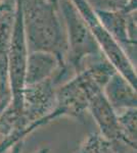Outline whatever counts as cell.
<instances>
[{"label":"cell","mask_w":137,"mask_h":153,"mask_svg":"<svg viewBox=\"0 0 137 153\" xmlns=\"http://www.w3.org/2000/svg\"><path fill=\"white\" fill-rule=\"evenodd\" d=\"M103 94L117 112L137 107L136 88L117 71L106 83Z\"/></svg>","instance_id":"8"},{"label":"cell","mask_w":137,"mask_h":153,"mask_svg":"<svg viewBox=\"0 0 137 153\" xmlns=\"http://www.w3.org/2000/svg\"><path fill=\"white\" fill-rule=\"evenodd\" d=\"M136 3L131 0L120 11L94 10L99 22L125 51L132 62L136 61Z\"/></svg>","instance_id":"5"},{"label":"cell","mask_w":137,"mask_h":153,"mask_svg":"<svg viewBox=\"0 0 137 153\" xmlns=\"http://www.w3.org/2000/svg\"><path fill=\"white\" fill-rule=\"evenodd\" d=\"M77 7L86 24L88 25L92 35L98 44L100 51L104 58L113 65L117 73L131 84L133 87H137V76L134 63L130 60L125 51L117 43L111 34L106 30L103 24L99 22L95 11L87 0H71Z\"/></svg>","instance_id":"4"},{"label":"cell","mask_w":137,"mask_h":153,"mask_svg":"<svg viewBox=\"0 0 137 153\" xmlns=\"http://www.w3.org/2000/svg\"><path fill=\"white\" fill-rule=\"evenodd\" d=\"M48 1L52 2V3H58V0H48Z\"/></svg>","instance_id":"15"},{"label":"cell","mask_w":137,"mask_h":153,"mask_svg":"<svg viewBox=\"0 0 137 153\" xmlns=\"http://www.w3.org/2000/svg\"><path fill=\"white\" fill-rule=\"evenodd\" d=\"M94 10L120 11L129 5L131 0H87Z\"/></svg>","instance_id":"12"},{"label":"cell","mask_w":137,"mask_h":153,"mask_svg":"<svg viewBox=\"0 0 137 153\" xmlns=\"http://www.w3.org/2000/svg\"><path fill=\"white\" fill-rule=\"evenodd\" d=\"M1 139H2V138H1V137H0V140H1Z\"/></svg>","instance_id":"17"},{"label":"cell","mask_w":137,"mask_h":153,"mask_svg":"<svg viewBox=\"0 0 137 153\" xmlns=\"http://www.w3.org/2000/svg\"><path fill=\"white\" fill-rule=\"evenodd\" d=\"M10 100L8 81L0 75V113L6 107Z\"/></svg>","instance_id":"13"},{"label":"cell","mask_w":137,"mask_h":153,"mask_svg":"<svg viewBox=\"0 0 137 153\" xmlns=\"http://www.w3.org/2000/svg\"><path fill=\"white\" fill-rule=\"evenodd\" d=\"M21 149H22V143H19V144L16 145V146L12 148V153H21ZM35 153H49V149L43 148V149L39 150V151H37Z\"/></svg>","instance_id":"14"},{"label":"cell","mask_w":137,"mask_h":153,"mask_svg":"<svg viewBox=\"0 0 137 153\" xmlns=\"http://www.w3.org/2000/svg\"><path fill=\"white\" fill-rule=\"evenodd\" d=\"M2 1H4V0H0V2H2Z\"/></svg>","instance_id":"16"},{"label":"cell","mask_w":137,"mask_h":153,"mask_svg":"<svg viewBox=\"0 0 137 153\" xmlns=\"http://www.w3.org/2000/svg\"><path fill=\"white\" fill-rule=\"evenodd\" d=\"M74 153H118V151L99 133H91L80 143Z\"/></svg>","instance_id":"11"},{"label":"cell","mask_w":137,"mask_h":153,"mask_svg":"<svg viewBox=\"0 0 137 153\" xmlns=\"http://www.w3.org/2000/svg\"><path fill=\"white\" fill-rule=\"evenodd\" d=\"M118 120L126 147L136 150L137 144V110L136 108L118 111Z\"/></svg>","instance_id":"10"},{"label":"cell","mask_w":137,"mask_h":153,"mask_svg":"<svg viewBox=\"0 0 137 153\" xmlns=\"http://www.w3.org/2000/svg\"><path fill=\"white\" fill-rule=\"evenodd\" d=\"M116 73L113 65L103 57L92 61L79 73L56 88L55 113L57 117H69L84 120L91 100L103 92L109 78Z\"/></svg>","instance_id":"2"},{"label":"cell","mask_w":137,"mask_h":153,"mask_svg":"<svg viewBox=\"0 0 137 153\" xmlns=\"http://www.w3.org/2000/svg\"><path fill=\"white\" fill-rule=\"evenodd\" d=\"M16 0L0 2V75L6 80L7 53L16 25Z\"/></svg>","instance_id":"9"},{"label":"cell","mask_w":137,"mask_h":153,"mask_svg":"<svg viewBox=\"0 0 137 153\" xmlns=\"http://www.w3.org/2000/svg\"><path fill=\"white\" fill-rule=\"evenodd\" d=\"M88 112L93 117L100 134L106 140L111 142L115 148L125 146L123 136L118 120V113L106 100L103 92L94 96L89 105Z\"/></svg>","instance_id":"7"},{"label":"cell","mask_w":137,"mask_h":153,"mask_svg":"<svg viewBox=\"0 0 137 153\" xmlns=\"http://www.w3.org/2000/svg\"><path fill=\"white\" fill-rule=\"evenodd\" d=\"M29 52L53 54L67 68V35L58 3L48 0H17ZM69 71V70H68Z\"/></svg>","instance_id":"1"},{"label":"cell","mask_w":137,"mask_h":153,"mask_svg":"<svg viewBox=\"0 0 137 153\" xmlns=\"http://www.w3.org/2000/svg\"><path fill=\"white\" fill-rule=\"evenodd\" d=\"M70 76L55 56L51 53L33 51L29 52L25 75V86L35 85L57 76L61 83Z\"/></svg>","instance_id":"6"},{"label":"cell","mask_w":137,"mask_h":153,"mask_svg":"<svg viewBox=\"0 0 137 153\" xmlns=\"http://www.w3.org/2000/svg\"><path fill=\"white\" fill-rule=\"evenodd\" d=\"M58 7L67 35V68L72 75L92 61L104 57L88 25L71 0H58Z\"/></svg>","instance_id":"3"}]
</instances>
